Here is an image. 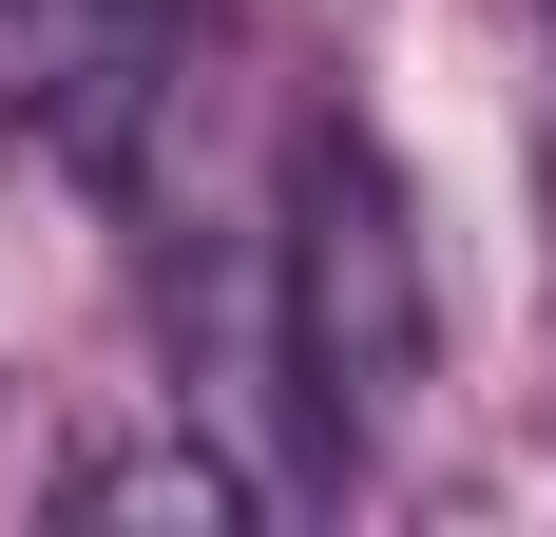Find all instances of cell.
Wrapping results in <instances>:
<instances>
[{"label":"cell","instance_id":"6da1fadb","mask_svg":"<svg viewBox=\"0 0 556 537\" xmlns=\"http://www.w3.org/2000/svg\"><path fill=\"white\" fill-rule=\"evenodd\" d=\"M269 403H288V480H365L422 403V346H442V288H422V212H403L384 135L345 97L288 115L269 154Z\"/></svg>","mask_w":556,"mask_h":537},{"label":"cell","instance_id":"7a4b0ae2","mask_svg":"<svg viewBox=\"0 0 556 537\" xmlns=\"http://www.w3.org/2000/svg\"><path fill=\"white\" fill-rule=\"evenodd\" d=\"M0 58H20V97L77 154H115L154 115V77H173V0H0Z\"/></svg>","mask_w":556,"mask_h":537}]
</instances>
